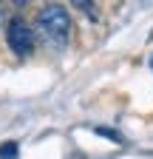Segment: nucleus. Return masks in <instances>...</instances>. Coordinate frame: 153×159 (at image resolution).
I'll return each instance as SVG.
<instances>
[{"label": "nucleus", "instance_id": "4", "mask_svg": "<svg viewBox=\"0 0 153 159\" xmlns=\"http://www.w3.org/2000/svg\"><path fill=\"white\" fill-rule=\"evenodd\" d=\"M99 136H108V139H113V142H122V134H116V131H111V128H94Z\"/></svg>", "mask_w": 153, "mask_h": 159}, {"label": "nucleus", "instance_id": "2", "mask_svg": "<svg viewBox=\"0 0 153 159\" xmlns=\"http://www.w3.org/2000/svg\"><path fill=\"white\" fill-rule=\"evenodd\" d=\"M6 43L17 57H28L34 51V31L28 29V23H23L20 17H14L6 26Z\"/></svg>", "mask_w": 153, "mask_h": 159}, {"label": "nucleus", "instance_id": "3", "mask_svg": "<svg viewBox=\"0 0 153 159\" xmlns=\"http://www.w3.org/2000/svg\"><path fill=\"white\" fill-rule=\"evenodd\" d=\"M17 142H3L0 145V159H17Z\"/></svg>", "mask_w": 153, "mask_h": 159}, {"label": "nucleus", "instance_id": "7", "mask_svg": "<svg viewBox=\"0 0 153 159\" xmlns=\"http://www.w3.org/2000/svg\"><path fill=\"white\" fill-rule=\"evenodd\" d=\"M11 3H14V6H26L28 0H11Z\"/></svg>", "mask_w": 153, "mask_h": 159}, {"label": "nucleus", "instance_id": "1", "mask_svg": "<svg viewBox=\"0 0 153 159\" xmlns=\"http://www.w3.org/2000/svg\"><path fill=\"white\" fill-rule=\"evenodd\" d=\"M37 31L54 48H65L71 40V14L60 3H48L37 14Z\"/></svg>", "mask_w": 153, "mask_h": 159}, {"label": "nucleus", "instance_id": "5", "mask_svg": "<svg viewBox=\"0 0 153 159\" xmlns=\"http://www.w3.org/2000/svg\"><path fill=\"white\" fill-rule=\"evenodd\" d=\"M71 3H74L76 9H82V11H88V14L94 17V0H71Z\"/></svg>", "mask_w": 153, "mask_h": 159}, {"label": "nucleus", "instance_id": "6", "mask_svg": "<svg viewBox=\"0 0 153 159\" xmlns=\"http://www.w3.org/2000/svg\"><path fill=\"white\" fill-rule=\"evenodd\" d=\"M3 23H6V9L0 6V26H3Z\"/></svg>", "mask_w": 153, "mask_h": 159}]
</instances>
